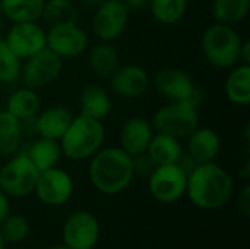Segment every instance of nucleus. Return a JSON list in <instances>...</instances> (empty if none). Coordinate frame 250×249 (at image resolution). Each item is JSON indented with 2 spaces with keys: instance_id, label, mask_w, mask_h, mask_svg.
I'll return each instance as SVG.
<instances>
[{
  "instance_id": "obj_33",
  "label": "nucleus",
  "mask_w": 250,
  "mask_h": 249,
  "mask_svg": "<svg viewBox=\"0 0 250 249\" xmlns=\"http://www.w3.org/2000/svg\"><path fill=\"white\" fill-rule=\"evenodd\" d=\"M237 207H239V211L245 216V217H249L250 216V186L249 185H245L240 192H239V197H237Z\"/></svg>"
},
{
  "instance_id": "obj_39",
  "label": "nucleus",
  "mask_w": 250,
  "mask_h": 249,
  "mask_svg": "<svg viewBox=\"0 0 250 249\" xmlns=\"http://www.w3.org/2000/svg\"><path fill=\"white\" fill-rule=\"evenodd\" d=\"M0 249H6V242H4V239H3V236H1V233H0Z\"/></svg>"
},
{
  "instance_id": "obj_38",
  "label": "nucleus",
  "mask_w": 250,
  "mask_h": 249,
  "mask_svg": "<svg viewBox=\"0 0 250 249\" xmlns=\"http://www.w3.org/2000/svg\"><path fill=\"white\" fill-rule=\"evenodd\" d=\"M47 249H72L70 247H67L64 242L63 244H57V245H51L50 248H47Z\"/></svg>"
},
{
  "instance_id": "obj_1",
  "label": "nucleus",
  "mask_w": 250,
  "mask_h": 249,
  "mask_svg": "<svg viewBox=\"0 0 250 249\" xmlns=\"http://www.w3.org/2000/svg\"><path fill=\"white\" fill-rule=\"evenodd\" d=\"M233 192V178L215 161L196 164L188 175L186 195L201 210L221 208L229 203Z\"/></svg>"
},
{
  "instance_id": "obj_37",
  "label": "nucleus",
  "mask_w": 250,
  "mask_h": 249,
  "mask_svg": "<svg viewBox=\"0 0 250 249\" xmlns=\"http://www.w3.org/2000/svg\"><path fill=\"white\" fill-rule=\"evenodd\" d=\"M103 1H104V0H82L83 4H86V6H94V7L98 6V4L103 3Z\"/></svg>"
},
{
  "instance_id": "obj_35",
  "label": "nucleus",
  "mask_w": 250,
  "mask_h": 249,
  "mask_svg": "<svg viewBox=\"0 0 250 249\" xmlns=\"http://www.w3.org/2000/svg\"><path fill=\"white\" fill-rule=\"evenodd\" d=\"M123 1V4L127 7V10L129 12H135V10H142L144 7H146L148 6V3H149V0H122Z\"/></svg>"
},
{
  "instance_id": "obj_13",
  "label": "nucleus",
  "mask_w": 250,
  "mask_h": 249,
  "mask_svg": "<svg viewBox=\"0 0 250 249\" xmlns=\"http://www.w3.org/2000/svg\"><path fill=\"white\" fill-rule=\"evenodd\" d=\"M100 239L98 219L85 210L72 213L63 225V242L72 249H94Z\"/></svg>"
},
{
  "instance_id": "obj_3",
  "label": "nucleus",
  "mask_w": 250,
  "mask_h": 249,
  "mask_svg": "<svg viewBox=\"0 0 250 249\" xmlns=\"http://www.w3.org/2000/svg\"><path fill=\"white\" fill-rule=\"evenodd\" d=\"M105 131L103 122L78 114L73 116L69 128L60 138V147L63 156L70 160L91 158L104 144Z\"/></svg>"
},
{
  "instance_id": "obj_23",
  "label": "nucleus",
  "mask_w": 250,
  "mask_h": 249,
  "mask_svg": "<svg viewBox=\"0 0 250 249\" xmlns=\"http://www.w3.org/2000/svg\"><path fill=\"white\" fill-rule=\"evenodd\" d=\"M146 153L157 166L173 164L177 163L180 156L183 154V147L180 139L161 132H155Z\"/></svg>"
},
{
  "instance_id": "obj_4",
  "label": "nucleus",
  "mask_w": 250,
  "mask_h": 249,
  "mask_svg": "<svg viewBox=\"0 0 250 249\" xmlns=\"http://www.w3.org/2000/svg\"><path fill=\"white\" fill-rule=\"evenodd\" d=\"M242 43L243 40L234 26L215 22L202 32L201 50L209 65L229 69L240 62Z\"/></svg>"
},
{
  "instance_id": "obj_10",
  "label": "nucleus",
  "mask_w": 250,
  "mask_h": 249,
  "mask_svg": "<svg viewBox=\"0 0 250 249\" xmlns=\"http://www.w3.org/2000/svg\"><path fill=\"white\" fill-rule=\"evenodd\" d=\"M129 10L122 0H104L95 6L91 26L100 41L113 43L125 32L129 22Z\"/></svg>"
},
{
  "instance_id": "obj_36",
  "label": "nucleus",
  "mask_w": 250,
  "mask_h": 249,
  "mask_svg": "<svg viewBox=\"0 0 250 249\" xmlns=\"http://www.w3.org/2000/svg\"><path fill=\"white\" fill-rule=\"evenodd\" d=\"M240 62L250 65V43L249 40H243L240 48Z\"/></svg>"
},
{
  "instance_id": "obj_9",
  "label": "nucleus",
  "mask_w": 250,
  "mask_h": 249,
  "mask_svg": "<svg viewBox=\"0 0 250 249\" xmlns=\"http://www.w3.org/2000/svg\"><path fill=\"white\" fill-rule=\"evenodd\" d=\"M188 173L177 164H161L148 176L151 195L160 203H174L186 194Z\"/></svg>"
},
{
  "instance_id": "obj_40",
  "label": "nucleus",
  "mask_w": 250,
  "mask_h": 249,
  "mask_svg": "<svg viewBox=\"0 0 250 249\" xmlns=\"http://www.w3.org/2000/svg\"><path fill=\"white\" fill-rule=\"evenodd\" d=\"M1 18H3V12H1V6H0V23H1Z\"/></svg>"
},
{
  "instance_id": "obj_6",
  "label": "nucleus",
  "mask_w": 250,
  "mask_h": 249,
  "mask_svg": "<svg viewBox=\"0 0 250 249\" xmlns=\"http://www.w3.org/2000/svg\"><path fill=\"white\" fill-rule=\"evenodd\" d=\"M40 170L25 153L13 154L0 169V189L13 198H23L34 192Z\"/></svg>"
},
{
  "instance_id": "obj_18",
  "label": "nucleus",
  "mask_w": 250,
  "mask_h": 249,
  "mask_svg": "<svg viewBox=\"0 0 250 249\" xmlns=\"http://www.w3.org/2000/svg\"><path fill=\"white\" fill-rule=\"evenodd\" d=\"M34 119L35 131L40 136L60 141L73 119V113L66 106H51L38 112Z\"/></svg>"
},
{
  "instance_id": "obj_19",
  "label": "nucleus",
  "mask_w": 250,
  "mask_h": 249,
  "mask_svg": "<svg viewBox=\"0 0 250 249\" xmlns=\"http://www.w3.org/2000/svg\"><path fill=\"white\" fill-rule=\"evenodd\" d=\"M113 109L108 92L97 84H88L79 94V114L103 122Z\"/></svg>"
},
{
  "instance_id": "obj_8",
  "label": "nucleus",
  "mask_w": 250,
  "mask_h": 249,
  "mask_svg": "<svg viewBox=\"0 0 250 249\" xmlns=\"http://www.w3.org/2000/svg\"><path fill=\"white\" fill-rule=\"evenodd\" d=\"M63 59L50 48H42L34 56L28 57L21 66V79L25 87L32 90L44 88L53 84L62 73Z\"/></svg>"
},
{
  "instance_id": "obj_31",
  "label": "nucleus",
  "mask_w": 250,
  "mask_h": 249,
  "mask_svg": "<svg viewBox=\"0 0 250 249\" xmlns=\"http://www.w3.org/2000/svg\"><path fill=\"white\" fill-rule=\"evenodd\" d=\"M0 233L6 244H19L29 233V223L23 216L9 214L0 223Z\"/></svg>"
},
{
  "instance_id": "obj_26",
  "label": "nucleus",
  "mask_w": 250,
  "mask_h": 249,
  "mask_svg": "<svg viewBox=\"0 0 250 249\" xmlns=\"http://www.w3.org/2000/svg\"><path fill=\"white\" fill-rule=\"evenodd\" d=\"M45 0H0L3 16L13 23L38 22L42 15Z\"/></svg>"
},
{
  "instance_id": "obj_20",
  "label": "nucleus",
  "mask_w": 250,
  "mask_h": 249,
  "mask_svg": "<svg viewBox=\"0 0 250 249\" xmlns=\"http://www.w3.org/2000/svg\"><path fill=\"white\" fill-rule=\"evenodd\" d=\"M88 65L91 70L100 78H111L120 66V57L111 43L100 41L88 51Z\"/></svg>"
},
{
  "instance_id": "obj_30",
  "label": "nucleus",
  "mask_w": 250,
  "mask_h": 249,
  "mask_svg": "<svg viewBox=\"0 0 250 249\" xmlns=\"http://www.w3.org/2000/svg\"><path fill=\"white\" fill-rule=\"evenodd\" d=\"M21 59L9 48L4 38H0V82L12 84L21 76Z\"/></svg>"
},
{
  "instance_id": "obj_5",
  "label": "nucleus",
  "mask_w": 250,
  "mask_h": 249,
  "mask_svg": "<svg viewBox=\"0 0 250 249\" xmlns=\"http://www.w3.org/2000/svg\"><path fill=\"white\" fill-rule=\"evenodd\" d=\"M198 106L185 101H168L152 116V128L177 139H186L199 126Z\"/></svg>"
},
{
  "instance_id": "obj_21",
  "label": "nucleus",
  "mask_w": 250,
  "mask_h": 249,
  "mask_svg": "<svg viewBox=\"0 0 250 249\" xmlns=\"http://www.w3.org/2000/svg\"><path fill=\"white\" fill-rule=\"evenodd\" d=\"M224 94L236 106L250 103V65L240 63L229 73L224 84Z\"/></svg>"
},
{
  "instance_id": "obj_11",
  "label": "nucleus",
  "mask_w": 250,
  "mask_h": 249,
  "mask_svg": "<svg viewBox=\"0 0 250 249\" xmlns=\"http://www.w3.org/2000/svg\"><path fill=\"white\" fill-rule=\"evenodd\" d=\"M73 189L75 185L72 176L66 170L56 166L40 172L34 192L42 204L57 207L70 200Z\"/></svg>"
},
{
  "instance_id": "obj_15",
  "label": "nucleus",
  "mask_w": 250,
  "mask_h": 249,
  "mask_svg": "<svg viewBox=\"0 0 250 249\" xmlns=\"http://www.w3.org/2000/svg\"><path fill=\"white\" fill-rule=\"evenodd\" d=\"M154 134L155 131L152 128L151 120L142 116H132L127 120H125V123L120 128L119 147L132 157L139 156L142 153H146Z\"/></svg>"
},
{
  "instance_id": "obj_17",
  "label": "nucleus",
  "mask_w": 250,
  "mask_h": 249,
  "mask_svg": "<svg viewBox=\"0 0 250 249\" xmlns=\"http://www.w3.org/2000/svg\"><path fill=\"white\" fill-rule=\"evenodd\" d=\"M188 154L196 164L211 163L221 150V139L215 129L209 126H198L188 138Z\"/></svg>"
},
{
  "instance_id": "obj_7",
  "label": "nucleus",
  "mask_w": 250,
  "mask_h": 249,
  "mask_svg": "<svg viewBox=\"0 0 250 249\" xmlns=\"http://www.w3.org/2000/svg\"><path fill=\"white\" fill-rule=\"evenodd\" d=\"M154 87L168 101H185L198 107L202 101V94L195 79L176 66L161 68L154 76Z\"/></svg>"
},
{
  "instance_id": "obj_27",
  "label": "nucleus",
  "mask_w": 250,
  "mask_h": 249,
  "mask_svg": "<svg viewBox=\"0 0 250 249\" xmlns=\"http://www.w3.org/2000/svg\"><path fill=\"white\" fill-rule=\"evenodd\" d=\"M250 0H214L212 16L215 22L234 26L249 13Z\"/></svg>"
},
{
  "instance_id": "obj_29",
  "label": "nucleus",
  "mask_w": 250,
  "mask_h": 249,
  "mask_svg": "<svg viewBox=\"0 0 250 249\" xmlns=\"http://www.w3.org/2000/svg\"><path fill=\"white\" fill-rule=\"evenodd\" d=\"M41 19L48 25L76 23L78 13L70 0H45Z\"/></svg>"
},
{
  "instance_id": "obj_32",
  "label": "nucleus",
  "mask_w": 250,
  "mask_h": 249,
  "mask_svg": "<svg viewBox=\"0 0 250 249\" xmlns=\"http://www.w3.org/2000/svg\"><path fill=\"white\" fill-rule=\"evenodd\" d=\"M132 160H133V172H135V175H141V176H144V175L149 176L151 172L157 166L152 161V158L148 156V153H142L139 156H135V157H132Z\"/></svg>"
},
{
  "instance_id": "obj_2",
  "label": "nucleus",
  "mask_w": 250,
  "mask_h": 249,
  "mask_svg": "<svg viewBox=\"0 0 250 249\" xmlns=\"http://www.w3.org/2000/svg\"><path fill=\"white\" fill-rule=\"evenodd\" d=\"M89 181L92 186L105 195L125 191L135 178L133 160L120 147L100 148L89 163Z\"/></svg>"
},
{
  "instance_id": "obj_34",
  "label": "nucleus",
  "mask_w": 250,
  "mask_h": 249,
  "mask_svg": "<svg viewBox=\"0 0 250 249\" xmlns=\"http://www.w3.org/2000/svg\"><path fill=\"white\" fill-rule=\"evenodd\" d=\"M10 214V204L9 197L0 189V223Z\"/></svg>"
},
{
  "instance_id": "obj_28",
  "label": "nucleus",
  "mask_w": 250,
  "mask_h": 249,
  "mask_svg": "<svg viewBox=\"0 0 250 249\" xmlns=\"http://www.w3.org/2000/svg\"><path fill=\"white\" fill-rule=\"evenodd\" d=\"M149 12L154 19L164 25H173L183 19L188 10V0H149Z\"/></svg>"
},
{
  "instance_id": "obj_24",
  "label": "nucleus",
  "mask_w": 250,
  "mask_h": 249,
  "mask_svg": "<svg viewBox=\"0 0 250 249\" xmlns=\"http://www.w3.org/2000/svg\"><path fill=\"white\" fill-rule=\"evenodd\" d=\"M40 107H41V100L37 91L28 87L12 92L6 101V110L21 122L34 119L40 112Z\"/></svg>"
},
{
  "instance_id": "obj_16",
  "label": "nucleus",
  "mask_w": 250,
  "mask_h": 249,
  "mask_svg": "<svg viewBox=\"0 0 250 249\" xmlns=\"http://www.w3.org/2000/svg\"><path fill=\"white\" fill-rule=\"evenodd\" d=\"M110 79L113 92L127 100L141 97L149 85V76L139 65L119 66Z\"/></svg>"
},
{
  "instance_id": "obj_22",
  "label": "nucleus",
  "mask_w": 250,
  "mask_h": 249,
  "mask_svg": "<svg viewBox=\"0 0 250 249\" xmlns=\"http://www.w3.org/2000/svg\"><path fill=\"white\" fill-rule=\"evenodd\" d=\"M25 154L40 172L56 167L63 156L60 142L56 139L44 138V136H40L38 139H35L29 145Z\"/></svg>"
},
{
  "instance_id": "obj_12",
  "label": "nucleus",
  "mask_w": 250,
  "mask_h": 249,
  "mask_svg": "<svg viewBox=\"0 0 250 249\" xmlns=\"http://www.w3.org/2000/svg\"><path fill=\"white\" fill-rule=\"evenodd\" d=\"M47 48L62 59H72L88 50V35L78 23L53 25L45 32Z\"/></svg>"
},
{
  "instance_id": "obj_14",
  "label": "nucleus",
  "mask_w": 250,
  "mask_h": 249,
  "mask_svg": "<svg viewBox=\"0 0 250 249\" xmlns=\"http://www.w3.org/2000/svg\"><path fill=\"white\" fill-rule=\"evenodd\" d=\"M4 41L21 60H26L47 47L45 31L38 22L13 23L9 28Z\"/></svg>"
},
{
  "instance_id": "obj_25",
  "label": "nucleus",
  "mask_w": 250,
  "mask_h": 249,
  "mask_svg": "<svg viewBox=\"0 0 250 249\" xmlns=\"http://www.w3.org/2000/svg\"><path fill=\"white\" fill-rule=\"evenodd\" d=\"M22 144V122L7 110L0 112V157L18 153Z\"/></svg>"
}]
</instances>
